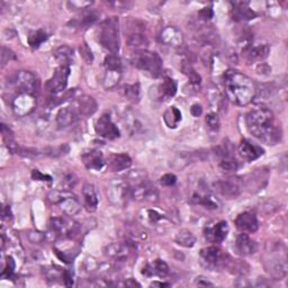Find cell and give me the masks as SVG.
<instances>
[{"label": "cell", "mask_w": 288, "mask_h": 288, "mask_svg": "<svg viewBox=\"0 0 288 288\" xmlns=\"http://www.w3.org/2000/svg\"><path fill=\"white\" fill-rule=\"evenodd\" d=\"M220 168L224 172H234L238 170L239 163L233 157L222 158V160L220 162Z\"/></svg>", "instance_id": "41"}, {"label": "cell", "mask_w": 288, "mask_h": 288, "mask_svg": "<svg viewBox=\"0 0 288 288\" xmlns=\"http://www.w3.org/2000/svg\"><path fill=\"white\" fill-rule=\"evenodd\" d=\"M105 68L106 69H118L122 70V61L119 59V56L115 53H112V54H108L105 57L104 61Z\"/></svg>", "instance_id": "43"}, {"label": "cell", "mask_w": 288, "mask_h": 288, "mask_svg": "<svg viewBox=\"0 0 288 288\" xmlns=\"http://www.w3.org/2000/svg\"><path fill=\"white\" fill-rule=\"evenodd\" d=\"M131 197L137 202L156 203L159 199L158 190L149 183L148 179L131 187Z\"/></svg>", "instance_id": "9"}, {"label": "cell", "mask_w": 288, "mask_h": 288, "mask_svg": "<svg viewBox=\"0 0 288 288\" xmlns=\"http://www.w3.org/2000/svg\"><path fill=\"white\" fill-rule=\"evenodd\" d=\"M73 106L78 110L80 117H89L97 112V101L95 100L94 97L88 95H82L78 97L76 101H74Z\"/></svg>", "instance_id": "23"}, {"label": "cell", "mask_w": 288, "mask_h": 288, "mask_svg": "<svg viewBox=\"0 0 288 288\" xmlns=\"http://www.w3.org/2000/svg\"><path fill=\"white\" fill-rule=\"evenodd\" d=\"M125 286H127V287H141V285L139 283L137 282H135L134 279H132V278H130V279H127V281L125 282Z\"/></svg>", "instance_id": "61"}, {"label": "cell", "mask_w": 288, "mask_h": 288, "mask_svg": "<svg viewBox=\"0 0 288 288\" xmlns=\"http://www.w3.org/2000/svg\"><path fill=\"white\" fill-rule=\"evenodd\" d=\"M70 151V148L68 144H61L54 148H46L44 149V154L51 158H60L65 156L66 153Z\"/></svg>", "instance_id": "39"}, {"label": "cell", "mask_w": 288, "mask_h": 288, "mask_svg": "<svg viewBox=\"0 0 288 288\" xmlns=\"http://www.w3.org/2000/svg\"><path fill=\"white\" fill-rule=\"evenodd\" d=\"M201 259L206 267L220 269L230 264V257L219 247H207L201 250Z\"/></svg>", "instance_id": "8"}, {"label": "cell", "mask_w": 288, "mask_h": 288, "mask_svg": "<svg viewBox=\"0 0 288 288\" xmlns=\"http://www.w3.org/2000/svg\"><path fill=\"white\" fill-rule=\"evenodd\" d=\"M236 225L242 233H255L259 229L258 219L251 212H245L239 215L236 220Z\"/></svg>", "instance_id": "19"}, {"label": "cell", "mask_w": 288, "mask_h": 288, "mask_svg": "<svg viewBox=\"0 0 288 288\" xmlns=\"http://www.w3.org/2000/svg\"><path fill=\"white\" fill-rule=\"evenodd\" d=\"M236 249L239 255L246 257L254 255L257 249H258V247H257V243L248 234L242 233L237 238Z\"/></svg>", "instance_id": "26"}, {"label": "cell", "mask_w": 288, "mask_h": 288, "mask_svg": "<svg viewBox=\"0 0 288 288\" xmlns=\"http://www.w3.org/2000/svg\"><path fill=\"white\" fill-rule=\"evenodd\" d=\"M232 19L236 21H247L255 19L257 17V12L251 9L249 2L246 1H234L232 2L231 10Z\"/></svg>", "instance_id": "21"}, {"label": "cell", "mask_w": 288, "mask_h": 288, "mask_svg": "<svg viewBox=\"0 0 288 288\" xmlns=\"http://www.w3.org/2000/svg\"><path fill=\"white\" fill-rule=\"evenodd\" d=\"M202 60L204 61V63L211 65L213 62V56H214V51H213V47L211 45H206L203 48L201 52Z\"/></svg>", "instance_id": "49"}, {"label": "cell", "mask_w": 288, "mask_h": 288, "mask_svg": "<svg viewBox=\"0 0 288 288\" xmlns=\"http://www.w3.org/2000/svg\"><path fill=\"white\" fill-rule=\"evenodd\" d=\"M47 199L53 205L60 207V210L63 211L66 215L74 216L78 214L81 210L80 202L69 190L64 189H54L48 193Z\"/></svg>", "instance_id": "6"}, {"label": "cell", "mask_w": 288, "mask_h": 288, "mask_svg": "<svg viewBox=\"0 0 288 288\" xmlns=\"http://www.w3.org/2000/svg\"><path fill=\"white\" fill-rule=\"evenodd\" d=\"M229 234V225L225 221L207 225L205 228V238L213 243H222Z\"/></svg>", "instance_id": "17"}, {"label": "cell", "mask_w": 288, "mask_h": 288, "mask_svg": "<svg viewBox=\"0 0 288 288\" xmlns=\"http://www.w3.org/2000/svg\"><path fill=\"white\" fill-rule=\"evenodd\" d=\"M107 5L114 9L118 10H127L132 7L133 3L131 1H121V0H114V1H108Z\"/></svg>", "instance_id": "50"}, {"label": "cell", "mask_w": 288, "mask_h": 288, "mask_svg": "<svg viewBox=\"0 0 288 288\" xmlns=\"http://www.w3.org/2000/svg\"><path fill=\"white\" fill-rule=\"evenodd\" d=\"M83 202H85V207L87 211L95 212L98 206V195L94 185L86 184L82 188Z\"/></svg>", "instance_id": "29"}, {"label": "cell", "mask_w": 288, "mask_h": 288, "mask_svg": "<svg viewBox=\"0 0 288 288\" xmlns=\"http://www.w3.org/2000/svg\"><path fill=\"white\" fill-rule=\"evenodd\" d=\"M1 134L3 137V141H8V140H14V133L10 130L9 127L5 124L1 125Z\"/></svg>", "instance_id": "56"}, {"label": "cell", "mask_w": 288, "mask_h": 288, "mask_svg": "<svg viewBox=\"0 0 288 288\" xmlns=\"http://www.w3.org/2000/svg\"><path fill=\"white\" fill-rule=\"evenodd\" d=\"M175 240L177 245L184 248H193L195 243H196V238H195L193 232L187 229H181L180 231L177 233Z\"/></svg>", "instance_id": "34"}, {"label": "cell", "mask_w": 288, "mask_h": 288, "mask_svg": "<svg viewBox=\"0 0 288 288\" xmlns=\"http://www.w3.org/2000/svg\"><path fill=\"white\" fill-rule=\"evenodd\" d=\"M287 248L281 241H270L265 247L263 264L270 276L275 279H283L288 270Z\"/></svg>", "instance_id": "3"}, {"label": "cell", "mask_w": 288, "mask_h": 288, "mask_svg": "<svg viewBox=\"0 0 288 288\" xmlns=\"http://www.w3.org/2000/svg\"><path fill=\"white\" fill-rule=\"evenodd\" d=\"M124 96L132 101V103H139L140 99V85L134 83V85H127L124 87Z\"/></svg>", "instance_id": "38"}, {"label": "cell", "mask_w": 288, "mask_h": 288, "mask_svg": "<svg viewBox=\"0 0 288 288\" xmlns=\"http://www.w3.org/2000/svg\"><path fill=\"white\" fill-rule=\"evenodd\" d=\"M152 286H159V287H166L169 286V284H165V283H153Z\"/></svg>", "instance_id": "62"}, {"label": "cell", "mask_w": 288, "mask_h": 288, "mask_svg": "<svg viewBox=\"0 0 288 288\" xmlns=\"http://www.w3.org/2000/svg\"><path fill=\"white\" fill-rule=\"evenodd\" d=\"M257 71H258V73L260 74H269L270 72H272V68L266 63H261L258 65Z\"/></svg>", "instance_id": "58"}, {"label": "cell", "mask_w": 288, "mask_h": 288, "mask_svg": "<svg viewBox=\"0 0 288 288\" xmlns=\"http://www.w3.org/2000/svg\"><path fill=\"white\" fill-rule=\"evenodd\" d=\"M190 113H192L193 116L195 117H198V116H201L202 113H203V108H202V106L201 105H198V104H195L192 106V108H190Z\"/></svg>", "instance_id": "57"}, {"label": "cell", "mask_w": 288, "mask_h": 288, "mask_svg": "<svg viewBox=\"0 0 288 288\" xmlns=\"http://www.w3.org/2000/svg\"><path fill=\"white\" fill-rule=\"evenodd\" d=\"M80 118L78 110L74 106H66L59 109L55 116V123L59 128H65L73 125Z\"/></svg>", "instance_id": "18"}, {"label": "cell", "mask_w": 288, "mask_h": 288, "mask_svg": "<svg viewBox=\"0 0 288 288\" xmlns=\"http://www.w3.org/2000/svg\"><path fill=\"white\" fill-rule=\"evenodd\" d=\"M32 178L35 181H51L52 180L51 176L42 174V172L39 170H33L32 171Z\"/></svg>", "instance_id": "55"}, {"label": "cell", "mask_w": 288, "mask_h": 288, "mask_svg": "<svg viewBox=\"0 0 288 288\" xmlns=\"http://www.w3.org/2000/svg\"><path fill=\"white\" fill-rule=\"evenodd\" d=\"M163 121H165L166 125L169 128H176L181 122L180 110L175 107V106H171L163 114Z\"/></svg>", "instance_id": "33"}, {"label": "cell", "mask_w": 288, "mask_h": 288, "mask_svg": "<svg viewBox=\"0 0 288 288\" xmlns=\"http://www.w3.org/2000/svg\"><path fill=\"white\" fill-rule=\"evenodd\" d=\"M228 98L238 106H247L254 101L256 85L254 80L237 70H228L223 76Z\"/></svg>", "instance_id": "2"}, {"label": "cell", "mask_w": 288, "mask_h": 288, "mask_svg": "<svg viewBox=\"0 0 288 288\" xmlns=\"http://www.w3.org/2000/svg\"><path fill=\"white\" fill-rule=\"evenodd\" d=\"M195 284H196V285H198V286H204V287L213 286V284L208 282L207 279L204 278V277H198V278H196V282H195Z\"/></svg>", "instance_id": "59"}, {"label": "cell", "mask_w": 288, "mask_h": 288, "mask_svg": "<svg viewBox=\"0 0 288 288\" xmlns=\"http://www.w3.org/2000/svg\"><path fill=\"white\" fill-rule=\"evenodd\" d=\"M36 107V97L32 94H16L11 101L12 112L16 116L24 117L34 112Z\"/></svg>", "instance_id": "11"}, {"label": "cell", "mask_w": 288, "mask_h": 288, "mask_svg": "<svg viewBox=\"0 0 288 288\" xmlns=\"http://www.w3.org/2000/svg\"><path fill=\"white\" fill-rule=\"evenodd\" d=\"M68 5L74 10H82L90 7L92 5V1H69Z\"/></svg>", "instance_id": "53"}, {"label": "cell", "mask_w": 288, "mask_h": 288, "mask_svg": "<svg viewBox=\"0 0 288 288\" xmlns=\"http://www.w3.org/2000/svg\"><path fill=\"white\" fill-rule=\"evenodd\" d=\"M2 219L5 220H11V212H10V207L9 206H3L2 208Z\"/></svg>", "instance_id": "60"}, {"label": "cell", "mask_w": 288, "mask_h": 288, "mask_svg": "<svg viewBox=\"0 0 288 288\" xmlns=\"http://www.w3.org/2000/svg\"><path fill=\"white\" fill-rule=\"evenodd\" d=\"M122 78V70L118 69H106L103 79V86L105 89L110 90L117 86Z\"/></svg>", "instance_id": "31"}, {"label": "cell", "mask_w": 288, "mask_h": 288, "mask_svg": "<svg viewBox=\"0 0 288 288\" xmlns=\"http://www.w3.org/2000/svg\"><path fill=\"white\" fill-rule=\"evenodd\" d=\"M126 43L127 45L133 48H136V50H143V47H145L149 44V41L145 35L142 33H131L126 37Z\"/></svg>", "instance_id": "36"}, {"label": "cell", "mask_w": 288, "mask_h": 288, "mask_svg": "<svg viewBox=\"0 0 288 288\" xmlns=\"http://www.w3.org/2000/svg\"><path fill=\"white\" fill-rule=\"evenodd\" d=\"M213 189L214 192L220 195L221 197L227 199H234L240 196L242 192V186L240 181L237 179H227V180H219L213 184Z\"/></svg>", "instance_id": "14"}, {"label": "cell", "mask_w": 288, "mask_h": 288, "mask_svg": "<svg viewBox=\"0 0 288 288\" xmlns=\"http://www.w3.org/2000/svg\"><path fill=\"white\" fill-rule=\"evenodd\" d=\"M9 86L16 91V94H32L38 91L39 81L34 73L29 71L20 70L10 78Z\"/></svg>", "instance_id": "7"}, {"label": "cell", "mask_w": 288, "mask_h": 288, "mask_svg": "<svg viewBox=\"0 0 288 288\" xmlns=\"http://www.w3.org/2000/svg\"><path fill=\"white\" fill-rule=\"evenodd\" d=\"M216 156H219L221 158H228V157H233V145L231 142L224 141L223 143H221L219 147L215 148Z\"/></svg>", "instance_id": "40"}, {"label": "cell", "mask_w": 288, "mask_h": 288, "mask_svg": "<svg viewBox=\"0 0 288 288\" xmlns=\"http://www.w3.org/2000/svg\"><path fill=\"white\" fill-rule=\"evenodd\" d=\"M78 183V178L77 176L73 174V172H68V174H65L63 177H62L61 180H60V186H61V189H64V190H69L71 188H73L76 184Z\"/></svg>", "instance_id": "42"}, {"label": "cell", "mask_w": 288, "mask_h": 288, "mask_svg": "<svg viewBox=\"0 0 288 288\" xmlns=\"http://www.w3.org/2000/svg\"><path fill=\"white\" fill-rule=\"evenodd\" d=\"M107 196L115 205H123L126 202L127 196H131V187L126 180L117 179L109 184L107 188Z\"/></svg>", "instance_id": "13"}, {"label": "cell", "mask_w": 288, "mask_h": 288, "mask_svg": "<svg viewBox=\"0 0 288 288\" xmlns=\"http://www.w3.org/2000/svg\"><path fill=\"white\" fill-rule=\"evenodd\" d=\"M145 216H147V220L151 224H158V223H160L161 221L166 220L165 216H163L162 214H160V213H159L156 210H148L147 211V215H145Z\"/></svg>", "instance_id": "48"}, {"label": "cell", "mask_w": 288, "mask_h": 288, "mask_svg": "<svg viewBox=\"0 0 288 288\" xmlns=\"http://www.w3.org/2000/svg\"><path fill=\"white\" fill-rule=\"evenodd\" d=\"M79 51H80V54L82 56V59L85 60L88 64H90L92 60H94V55H92V52L89 48V46L87 45L86 43H83L82 45L79 48Z\"/></svg>", "instance_id": "51"}, {"label": "cell", "mask_w": 288, "mask_h": 288, "mask_svg": "<svg viewBox=\"0 0 288 288\" xmlns=\"http://www.w3.org/2000/svg\"><path fill=\"white\" fill-rule=\"evenodd\" d=\"M177 181V177L174 174H167L165 176H162L160 178V184L162 186H167V187H170V186H174Z\"/></svg>", "instance_id": "54"}, {"label": "cell", "mask_w": 288, "mask_h": 288, "mask_svg": "<svg viewBox=\"0 0 288 288\" xmlns=\"http://www.w3.org/2000/svg\"><path fill=\"white\" fill-rule=\"evenodd\" d=\"M270 52V47L268 44H258V45H252L250 44L249 46L243 50L247 59L252 62H258L267 59Z\"/></svg>", "instance_id": "25"}, {"label": "cell", "mask_w": 288, "mask_h": 288, "mask_svg": "<svg viewBox=\"0 0 288 288\" xmlns=\"http://www.w3.org/2000/svg\"><path fill=\"white\" fill-rule=\"evenodd\" d=\"M142 274L147 277H166L169 274V267H168V265L163 260L157 259L152 264L145 265L143 269H142Z\"/></svg>", "instance_id": "27"}, {"label": "cell", "mask_w": 288, "mask_h": 288, "mask_svg": "<svg viewBox=\"0 0 288 288\" xmlns=\"http://www.w3.org/2000/svg\"><path fill=\"white\" fill-rule=\"evenodd\" d=\"M264 149L259 147L258 144L252 143L251 141L243 139L240 142L239 145V153L242 159H245L246 161H255L257 159H259L261 156H264Z\"/></svg>", "instance_id": "20"}, {"label": "cell", "mask_w": 288, "mask_h": 288, "mask_svg": "<svg viewBox=\"0 0 288 288\" xmlns=\"http://www.w3.org/2000/svg\"><path fill=\"white\" fill-rule=\"evenodd\" d=\"M16 54L12 52L10 48H7L6 46H2L1 48V66L3 68L8 62H10L12 60H16Z\"/></svg>", "instance_id": "47"}, {"label": "cell", "mask_w": 288, "mask_h": 288, "mask_svg": "<svg viewBox=\"0 0 288 288\" xmlns=\"http://www.w3.org/2000/svg\"><path fill=\"white\" fill-rule=\"evenodd\" d=\"M53 56L61 65H69L71 60L73 59V50L68 45H61L55 48L53 52Z\"/></svg>", "instance_id": "32"}, {"label": "cell", "mask_w": 288, "mask_h": 288, "mask_svg": "<svg viewBox=\"0 0 288 288\" xmlns=\"http://www.w3.org/2000/svg\"><path fill=\"white\" fill-rule=\"evenodd\" d=\"M95 130L97 134L106 140H115L119 137V130L108 114H104L103 116L97 119Z\"/></svg>", "instance_id": "15"}, {"label": "cell", "mask_w": 288, "mask_h": 288, "mask_svg": "<svg viewBox=\"0 0 288 288\" xmlns=\"http://www.w3.org/2000/svg\"><path fill=\"white\" fill-rule=\"evenodd\" d=\"M198 16L202 20L208 21L213 18V16H214V11H213L211 7H205L198 11Z\"/></svg>", "instance_id": "52"}, {"label": "cell", "mask_w": 288, "mask_h": 288, "mask_svg": "<svg viewBox=\"0 0 288 288\" xmlns=\"http://www.w3.org/2000/svg\"><path fill=\"white\" fill-rule=\"evenodd\" d=\"M133 247L130 243H110L105 248V255L116 261H126L132 255Z\"/></svg>", "instance_id": "16"}, {"label": "cell", "mask_w": 288, "mask_h": 288, "mask_svg": "<svg viewBox=\"0 0 288 288\" xmlns=\"http://www.w3.org/2000/svg\"><path fill=\"white\" fill-rule=\"evenodd\" d=\"M96 19H97V15L90 12V14H86L81 19L73 20L72 24L79 28H87V27H89L90 25L94 24Z\"/></svg>", "instance_id": "44"}, {"label": "cell", "mask_w": 288, "mask_h": 288, "mask_svg": "<svg viewBox=\"0 0 288 288\" xmlns=\"http://www.w3.org/2000/svg\"><path fill=\"white\" fill-rule=\"evenodd\" d=\"M70 76V66L69 65H60L56 68L51 79L46 82V89L52 94H60L65 90L68 86V79Z\"/></svg>", "instance_id": "12"}, {"label": "cell", "mask_w": 288, "mask_h": 288, "mask_svg": "<svg viewBox=\"0 0 288 288\" xmlns=\"http://www.w3.org/2000/svg\"><path fill=\"white\" fill-rule=\"evenodd\" d=\"M47 38H48V35L44 32L43 29H38L29 34L27 42H28V45L32 48H37L42 43L45 42Z\"/></svg>", "instance_id": "37"}, {"label": "cell", "mask_w": 288, "mask_h": 288, "mask_svg": "<svg viewBox=\"0 0 288 288\" xmlns=\"http://www.w3.org/2000/svg\"><path fill=\"white\" fill-rule=\"evenodd\" d=\"M247 127L250 134L267 145H276L281 142L283 131L277 124L273 112L267 107L250 110L246 116Z\"/></svg>", "instance_id": "1"}, {"label": "cell", "mask_w": 288, "mask_h": 288, "mask_svg": "<svg viewBox=\"0 0 288 288\" xmlns=\"http://www.w3.org/2000/svg\"><path fill=\"white\" fill-rule=\"evenodd\" d=\"M190 202L195 204V205H202L206 208H210V210H215V208H218V203H216L214 199L211 196H208V195L199 192L193 195L192 198H190Z\"/></svg>", "instance_id": "35"}, {"label": "cell", "mask_w": 288, "mask_h": 288, "mask_svg": "<svg viewBox=\"0 0 288 288\" xmlns=\"http://www.w3.org/2000/svg\"><path fill=\"white\" fill-rule=\"evenodd\" d=\"M177 92V83L170 77H166L163 81L158 87V95L159 98L167 100L172 98Z\"/></svg>", "instance_id": "30"}, {"label": "cell", "mask_w": 288, "mask_h": 288, "mask_svg": "<svg viewBox=\"0 0 288 288\" xmlns=\"http://www.w3.org/2000/svg\"><path fill=\"white\" fill-rule=\"evenodd\" d=\"M205 122H206V125L207 127L210 128V130L214 131V132H218L220 130V118L218 116V114L216 113H210L206 116L205 118Z\"/></svg>", "instance_id": "45"}, {"label": "cell", "mask_w": 288, "mask_h": 288, "mask_svg": "<svg viewBox=\"0 0 288 288\" xmlns=\"http://www.w3.org/2000/svg\"><path fill=\"white\" fill-rule=\"evenodd\" d=\"M83 165L89 170H100L104 167L105 161L103 153L99 150H90L81 156Z\"/></svg>", "instance_id": "24"}, {"label": "cell", "mask_w": 288, "mask_h": 288, "mask_svg": "<svg viewBox=\"0 0 288 288\" xmlns=\"http://www.w3.org/2000/svg\"><path fill=\"white\" fill-rule=\"evenodd\" d=\"M14 270H15V261L11 257H7V261H6V267L3 268L1 277L5 278L7 277L8 279H11L14 277Z\"/></svg>", "instance_id": "46"}, {"label": "cell", "mask_w": 288, "mask_h": 288, "mask_svg": "<svg viewBox=\"0 0 288 288\" xmlns=\"http://www.w3.org/2000/svg\"><path fill=\"white\" fill-rule=\"evenodd\" d=\"M51 227L53 231L57 234V237L72 238L79 232V225L73 220H71L69 215L52 218Z\"/></svg>", "instance_id": "10"}, {"label": "cell", "mask_w": 288, "mask_h": 288, "mask_svg": "<svg viewBox=\"0 0 288 288\" xmlns=\"http://www.w3.org/2000/svg\"><path fill=\"white\" fill-rule=\"evenodd\" d=\"M132 166V159L126 153L113 154L108 161V168L110 171L118 172L128 169Z\"/></svg>", "instance_id": "28"}, {"label": "cell", "mask_w": 288, "mask_h": 288, "mask_svg": "<svg viewBox=\"0 0 288 288\" xmlns=\"http://www.w3.org/2000/svg\"><path fill=\"white\" fill-rule=\"evenodd\" d=\"M160 39L168 46L180 47L184 43V35L175 26H167L161 30Z\"/></svg>", "instance_id": "22"}, {"label": "cell", "mask_w": 288, "mask_h": 288, "mask_svg": "<svg viewBox=\"0 0 288 288\" xmlns=\"http://www.w3.org/2000/svg\"><path fill=\"white\" fill-rule=\"evenodd\" d=\"M99 42L115 54L119 51V23L117 17H110L101 23Z\"/></svg>", "instance_id": "5"}, {"label": "cell", "mask_w": 288, "mask_h": 288, "mask_svg": "<svg viewBox=\"0 0 288 288\" xmlns=\"http://www.w3.org/2000/svg\"><path fill=\"white\" fill-rule=\"evenodd\" d=\"M132 64L137 69L148 72L153 78H158L162 73V60L156 52L147 50L137 51L132 57Z\"/></svg>", "instance_id": "4"}]
</instances>
